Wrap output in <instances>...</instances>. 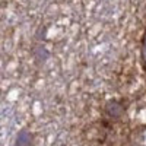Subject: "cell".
I'll use <instances>...</instances> for the list:
<instances>
[{
	"label": "cell",
	"instance_id": "cell-2",
	"mask_svg": "<svg viewBox=\"0 0 146 146\" xmlns=\"http://www.w3.org/2000/svg\"><path fill=\"white\" fill-rule=\"evenodd\" d=\"M107 113L111 115V117H120L121 115V113H123V108H121L120 105H115L114 102H111V104H108L107 105Z\"/></svg>",
	"mask_w": 146,
	"mask_h": 146
},
{
	"label": "cell",
	"instance_id": "cell-1",
	"mask_svg": "<svg viewBox=\"0 0 146 146\" xmlns=\"http://www.w3.org/2000/svg\"><path fill=\"white\" fill-rule=\"evenodd\" d=\"M31 142H32V135L27 130H22L19 131V135L16 137L15 146H31Z\"/></svg>",
	"mask_w": 146,
	"mask_h": 146
}]
</instances>
